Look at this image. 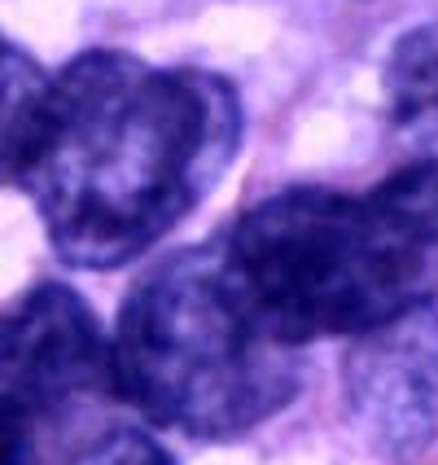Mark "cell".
Returning a JSON list of instances; mask_svg holds the SVG:
<instances>
[{
    "mask_svg": "<svg viewBox=\"0 0 438 465\" xmlns=\"http://www.w3.org/2000/svg\"><path fill=\"white\" fill-rule=\"evenodd\" d=\"M237 88L202 66L92 49L49 79L23 184L71 268H123L210 198L241 150Z\"/></svg>",
    "mask_w": 438,
    "mask_h": 465,
    "instance_id": "1",
    "label": "cell"
},
{
    "mask_svg": "<svg viewBox=\"0 0 438 465\" xmlns=\"http://www.w3.org/2000/svg\"><path fill=\"white\" fill-rule=\"evenodd\" d=\"M237 285L285 347L355 338L438 299V158L364 193L285 189L219 232Z\"/></svg>",
    "mask_w": 438,
    "mask_h": 465,
    "instance_id": "2",
    "label": "cell"
},
{
    "mask_svg": "<svg viewBox=\"0 0 438 465\" xmlns=\"http://www.w3.org/2000/svg\"><path fill=\"white\" fill-rule=\"evenodd\" d=\"M110 361L123 404L198 443L241 440L303 391V347L263 330L219 237L167 255L131 285Z\"/></svg>",
    "mask_w": 438,
    "mask_h": 465,
    "instance_id": "3",
    "label": "cell"
},
{
    "mask_svg": "<svg viewBox=\"0 0 438 465\" xmlns=\"http://www.w3.org/2000/svg\"><path fill=\"white\" fill-rule=\"evenodd\" d=\"M123 395L110 338L71 285L0 308V465H79L114 440Z\"/></svg>",
    "mask_w": 438,
    "mask_h": 465,
    "instance_id": "4",
    "label": "cell"
},
{
    "mask_svg": "<svg viewBox=\"0 0 438 465\" xmlns=\"http://www.w3.org/2000/svg\"><path fill=\"white\" fill-rule=\"evenodd\" d=\"M346 395L360 435L386 457H416L438 430V330L421 312L360 334Z\"/></svg>",
    "mask_w": 438,
    "mask_h": 465,
    "instance_id": "5",
    "label": "cell"
},
{
    "mask_svg": "<svg viewBox=\"0 0 438 465\" xmlns=\"http://www.w3.org/2000/svg\"><path fill=\"white\" fill-rule=\"evenodd\" d=\"M49 75L40 62L0 35V184L18 181L44 124Z\"/></svg>",
    "mask_w": 438,
    "mask_h": 465,
    "instance_id": "6",
    "label": "cell"
},
{
    "mask_svg": "<svg viewBox=\"0 0 438 465\" xmlns=\"http://www.w3.org/2000/svg\"><path fill=\"white\" fill-rule=\"evenodd\" d=\"M394 75L404 79V97L408 102L438 105V35H416L408 45H399Z\"/></svg>",
    "mask_w": 438,
    "mask_h": 465,
    "instance_id": "7",
    "label": "cell"
},
{
    "mask_svg": "<svg viewBox=\"0 0 438 465\" xmlns=\"http://www.w3.org/2000/svg\"><path fill=\"white\" fill-rule=\"evenodd\" d=\"M97 457H102L97 465H176L162 443H154L150 435H141V430H119Z\"/></svg>",
    "mask_w": 438,
    "mask_h": 465,
    "instance_id": "8",
    "label": "cell"
}]
</instances>
